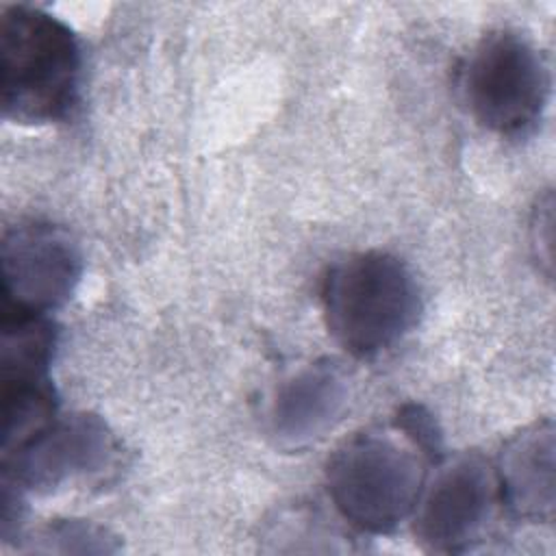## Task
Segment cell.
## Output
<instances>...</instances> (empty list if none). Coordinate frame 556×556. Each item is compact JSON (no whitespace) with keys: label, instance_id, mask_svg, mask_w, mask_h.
I'll use <instances>...</instances> for the list:
<instances>
[{"label":"cell","instance_id":"cell-4","mask_svg":"<svg viewBox=\"0 0 556 556\" xmlns=\"http://www.w3.org/2000/svg\"><path fill=\"white\" fill-rule=\"evenodd\" d=\"M460 91L480 126L502 137H519L536 126L547 106L549 72L523 35L493 30L469 52Z\"/></svg>","mask_w":556,"mask_h":556},{"label":"cell","instance_id":"cell-8","mask_svg":"<svg viewBox=\"0 0 556 556\" xmlns=\"http://www.w3.org/2000/svg\"><path fill=\"white\" fill-rule=\"evenodd\" d=\"M348 404V378L332 361L306 365L287 378L269 406L271 434L300 447L321 439L341 419Z\"/></svg>","mask_w":556,"mask_h":556},{"label":"cell","instance_id":"cell-6","mask_svg":"<svg viewBox=\"0 0 556 556\" xmlns=\"http://www.w3.org/2000/svg\"><path fill=\"white\" fill-rule=\"evenodd\" d=\"M497 500L495 467L480 454H458L426 478L410 515L415 536L430 552H463L480 536Z\"/></svg>","mask_w":556,"mask_h":556},{"label":"cell","instance_id":"cell-7","mask_svg":"<svg viewBox=\"0 0 556 556\" xmlns=\"http://www.w3.org/2000/svg\"><path fill=\"white\" fill-rule=\"evenodd\" d=\"M106 421L91 413L56 417L35 441L2 458V482L30 493H50L74 480L102 476L117 458Z\"/></svg>","mask_w":556,"mask_h":556},{"label":"cell","instance_id":"cell-12","mask_svg":"<svg viewBox=\"0 0 556 556\" xmlns=\"http://www.w3.org/2000/svg\"><path fill=\"white\" fill-rule=\"evenodd\" d=\"M33 552H113V536L89 521L63 519L50 521L33 539Z\"/></svg>","mask_w":556,"mask_h":556},{"label":"cell","instance_id":"cell-1","mask_svg":"<svg viewBox=\"0 0 556 556\" xmlns=\"http://www.w3.org/2000/svg\"><path fill=\"white\" fill-rule=\"evenodd\" d=\"M2 117L52 124L78 102L83 54L74 30L56 15L11 4L0 13Z\"/></svg>","mask_w":556,"mask_h":556},{"label":"cell","instance_id":"cell-2","mask_svg":"<svg viewBox=\"0 0 556 556\" xmlns=\"http://www.w3.org/2000/svg\"><path fill=\"white\" fill-rule=\"evenodd\" d=\"M328 332L352 356H376L402 341L421 311L417 280L395 254L367 250L328 267L321 280Z\"/></svg>","mask_w":556,"mask_h":556},{"label":"cell","instance_id":"cell-5","mask_svg":"<svg viewBox=\"0 0 556 556\" xmlns=\"http://www.w3.org/2000/svg\"><path fill=\"white\" fill-rule=\"evenodd\" d=\"M2 313L48 315L61 308L83 276V256L63 228L48 222H20L4 230Z\"/></svg>","mask_w":556,"mask_h":556},{"label":"cell","instance_id":"cell-3","mask_svg":"<svg viewBox=\"0 0 556 556\" xmlns=\"http://www.w3.org/2000/svg\"><path fill=\"white\" fill-rule=\"evenodd\" d=\"M432 458L397 424L350 437L326 465L328 495L339 515L369 534H389L415 510Z\"/></svg>","mask_w":556,"mask_h":556},{"label":"cell","instance_id":"cell-9","mask_svg":"<svg viewBox=\"0 0 556 556\" xmlns=\"http://www.w3.org/2000/svg\"><path fill=\"white\" fill-rule=\"evenodd\" d=\"M500 502L528 521L554 519V424L536 421L513 434L500 452Z\"/></svg>","mask_w":556,"mask_h":556},{"label":"cell","instance_id":"cell-11","mask_svg":"<svg viewBox=\"0 0 556 556\" xmlns=\"http://www.w3.org/2000/svg\"><path fill=\"white\" fill-rule=\"evenodd\" d=\"M59 417L50 378L2 380V458L35 441Z\"/></svg>","mask_w":556,"mask_h":556},{"label":"cell","instance_id":"cell-10","mask_svg":"<svg viewBox=\"0 0 556 556\" xmlns=\"http://www.w3.org/2000/svg\"><path fill=\"white\" fill-rule=\"evenodd\" d=\"M59 330L48 315L2 313V380L46 378L54 358Z\"/></svg>","mask_w":556,"mask_h":556}]
</instances>
